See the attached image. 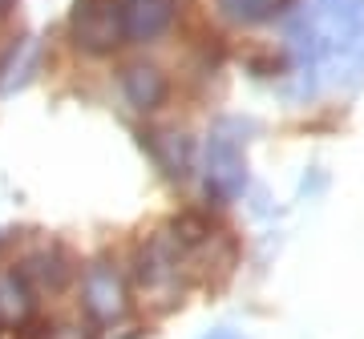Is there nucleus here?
I'll use <instances>...</instances> for the list:
<instances>
[{"instance_id":"1","label":"nucleus","mask_w":364,"mask_h":339,"mask_svg":"<svg viewBox=\"0 0 364 339\" xmlns=\"http://www.w3.org/2000/svg\"><path fill=\"white\" fill-rule=\"evenodd\" d=\"M291 45L304 73H312L308 93L340 85L364 69V0H312V9L291 25Z\"/></svg>"},{"instance_id":"2","label":"nucleus","mask_w":364,"mask_h":339,"mask_svg":"<svg viewBox=\"0 0 364 339\" xmlns=\"http://www.w3.org/2000/svg\"><path fill=\"white\" fill-rule=\"evenodd\" d=\"M182 255H186V243L174 235V226L142 243L138 259H134V283L146 299L174 303V295L182 291Z\"/></svg>"},{"instance_id":"3","label":"nucleus","mask_w":364,"mask_h":339,"mask_svg":"<svg viewBox=\"0 0 364 339\" xmlns=\"http://www.w3.org/2000/svg\"><path fill=\"white\" fill-rule=\"evenodd\" d=\"M73 40L77 49L105 57L117 45H126V28H122V13H117V0H77L73 16H69Z\"/></svg>"},{"instance_id":"4","label":"nucleus","mask_w":364,"mask_h":339,"mask_svg":"<svg viewBox=\"0 0 364 339\" xmlns=\"http://www.w3.org/2000/svg\"><path fill=\"white\" fill-rule=\"evenodd\" d=\"M81 303L90 311L93 323H114L126 315V283L117 274L114 262L97 259L93 267H85V279H81Z\"/></svg>"},{"instance_id":"5","label":"nucleus","mask_w":364,"mask_h":339,"mask_svg":"<svg viewBox=\"0 0 364 339\" xmlns=\"http://www.w3.org/2000/svg\"><path fill=\"white\" fill-rule=\"evenodd\" d=\"M16 271L25 274V283L33 287V295H37V291L41 295H57V291H65L69 279H73V259H69V250L49 243V247L28 250L25 262H21Z\"/></svg>"},{"instance_id":"6","label":"nucleus","mask_w":364,"mask_h":339,"mask_svg":"<svg viewBox=\"0 0 364 339\" xmlns=\"http://www.w3.org/2000/svg\"><path fill=\"white\" fill-rule=\"evenodd\" d=\"M117 13H122L126 40H154L174 25L178 0H117Z\"/></svg>"},{"instance_id":"7","label":"nucleus","mask_w":364,"mask_h":339,"mask_svg":"<svg viewBox=\"0 0 364 339\" xmlns=\"http://www.w3.org/2000/svg\"><path fill=\"white\" fill-rule=\"evenodd\" d=\"M207 182L223 198H235L243 190V150L227 133H215L207 142Z\"/></svg>"},{"instance_id":"8","label":"nucleus","mask_w":364,"mask_h":339,"mask_svg":"<svg viewBox=\"0 0 364 339\" xmlns=\"http://www.w3.org/2000/svg\"><path fill=\"white\" fill-rule=\"evenodd\" d=\"M122 93L134 109H158L166 97V77L154 65H130L122 73Z\"/></svg>"},{"instance_id":"9","label":"nucleus","mask_w":364,"mask_h":339,"mask_svg":"<svg viewBox=\"0 0 364 339\" xmlns=\"http://www.w3.org/2000/svg\"><path fill=\"white\" fill-rule=\"evenodd\" d=\"M33 315V287L25 283V274L16 267L0 271V319L4 323H21Z\"/></svg>"},{"instance_id":"10","label":"nucleus","mask_w":364,"mask_h":339,"mask_svg":"<svg viewBox=\"0 0 364 339\" xmlns=\"http://www.w3.org/2000/svg\"><path fill=\"white\" fill-rule=\"evenodd\" d=\"M37 61H41L37 40H33V37L16 40L13 49H9V61H0V93H13L16 85H25L28 73L37 69Z\"/></svg>"},{"instance_id":"11","label":"nucleus","mask_w":364,"mask_h":339,"mask_svg":"<svg viewBox=\"0 0 364 339\" xmlns=\"http://www.w3.org/2000/svg\"><path fill=\"white\" fill-rule=\"evenodd\" d=\"M219 9L231 21H243V25H259L267 16H275L284 9V0H219Z\"/></svg>"},{"instance_id":"12","label":"nucleus","mask_w":364,"mask_h":339,"mask_svg":"<svg viewBox=\"0 0 364 339\" xmlns=\"http://www.w3.org/2000/svg\"><path fill=\"white\" fill-rule=\"evenodd\" d=\"M41 339H93V331H90V323H81V319H61V323L45 327Z\"/></svg>"},{"instance_id":"13","label":"nucleus","mask_w":364,"mask_h":339,"mask_svg":"<svg viewBox=\"0 0 364 339\" xmlns=\"http://www.w3.org/2000/svg\"><path fill=\"white\" fill-rule=\"evenodd\" d=\"M207 339H243V335H235V331H210Z\"/></svg>"},{"instance_id":"14","label":"nucleus","mask_w":364,"mask_h":339,"mask_svg":"<svg viewBox=\"0 0 364 339\" xmlns=\"http://www.w3.org/2000/svg\"><path fill=\"white\" fill-rule=\"evenodd\" d=\"M13 4H16V0H0V21H4V16L13 13Z\"/></svg>"}]
</instances>
